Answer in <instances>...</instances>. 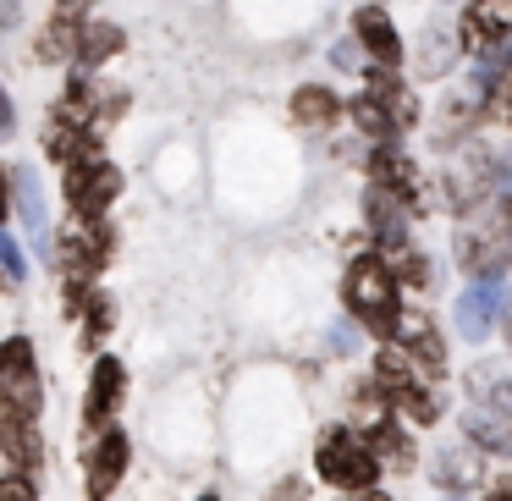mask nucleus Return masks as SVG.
Returning <instances> with one entry per match:
<instances>
[{
    "label": "nucleus",
    "mask_w": 512,
    "mask_h": 501,
    "mask_svg": "<svg viewBox=\"0 0 512 501\" xmlns=\"http://www.w3.org/2000/svg\"><path fill=\"white\" fill-rule=\"evenodd\" d=\"M369 171H375V188L397 193V199H413L419 193V171H413L408 155H397V149H375V160H369Z\"/></svg>",
    "instance_id": "obj_15"
},
{
    "label": "nucleus",
    "mask_w": 512,
    "mask_h": 501,
    "mask_svg": "<svg viewBox=\"0 0 512 501\" xmlns=\"http://www.w3.org/2000/svg\"><path fill=\"white\" fill-rule=\"evenodd\" d=\"M116 397H122V364H116V358H94V386H89V402H83V419H89L94 430L111 424Z\"/></svg>",
    "instance_id": "obj_12"
},
{
    "label": "nucleus",
    "mask_w": 512,
    "mask_h": 501,
    "mask_svg": "<svg viewBox=\"0 0 512 501\" xmlns=\"http://www.w3.org/2000/svg\"><path fill=\"white\" fill-rule=\"evenodd\" d=\"M342 298H347V309L358 314V325H364V331H375V336H397L402 309H397V276H391L386 259L358 254L353 265H347Z\"/></svg>",
    "instance_id": "obj_1"
},
{
    "label": "nucleus",
    "mask_w": 512,
    "mask_h": 501,
    "mask_svg": "<svg viewBox=\"0 0 512 501\" xmlns=\"http://www.w3.org/2000/svg\"><path fill=\"white\" fill-rule=\"evenodd\" d=\"M199 501H221V496H215V490H210V496H199Z\"/></svg>",
    "instance_id": "obj_33"
},
{
    "label": "nucleus",
    "mask_w": 512,
    "mask_h": 501,
    "mask_svg": "<svg viewBox=\"0 0 512 501\" xmlns=\"http://www.w3.org/2000/svg\"><path fill=\"white\" fill-rule=\"evenodd\" d=\"M353 34L364 39V50L375 61H402V39H397V28L386 23V12H380V6H358V17H353Z\"/></svg>",
    "instance_id": "obj_13"
},
{
    "label": "nucleus",
    "mask_w": 512,
    "mask_h": 501,
    "mask_svg": "<svg viewBox=\"0 0 512 501\" xmlns=\"http://www.w3.org/2000/svg\"><path fill=\"white\" fill-rule=\"evenodd\" d=\"M83 6H89V0H61V17H78Z\"/></svg>",
    "instance_id": "obj_31"
},
{
    "label": "nucleus",
    "mask_w": 512,
    "mask_h": 501,
    "mask_svg": "<svg viewBox=\"0 0 512 501\" xmlns=\"http://www.w3.org/2000/svg\"><path fill=\"white\" fill-rule=\"evenodd\" d=\"M397 347L413 358V369H419L424 380H430V375H441V369H446L441 331H435V325L424 320V314H402V320H397Z\"/></svg>",
    "instance_id": "obj_7"
},
{
    "label": "nucleus",
    "mask_w": 512,
    "mask_h": 501,
    "mask_svg": "<svg viewBox=\"0 0 512 501\" xmlns=\"http://www.w3.org/2000/svg\"><path fill=\"white\" fill-rule=\"evenodd\" d=\"M0 501H34V485H28L23 474H17V479H0Z\"/></svg>",
    "instance_id": "obj_27"
},
{
    "label": "nucleus",
    "mask_w": 512,
    "mask_h": 501,
    "mask_svg": "<svg viewBox=\"0 0 512 501\" xmlns=\"http://www.w3.org/2000/svg\"><path fill=\"white\" fill-rule=\"evenodd\" d=\"M507 342H512V320H507Z\"/></svg>",
    "instance_id": "obj_35"
},
{
    "label": "nucleus",
    "mask_w": 512,
    "mask_h": 501,
    "mask_svg": "<svg viewBox=\"0 0 512 501\" xmlns=\"http://www.w3.org/2000/svg\"><path fill=\"white\" fill-rule=\"evenodd\" d=\"M474 386L485 391V408L490 413H507V419H512V375H485V369H479Z\"/></svg>",
    "instance_id": "obj_24"
},
{
    "label": "nucleus",
    "mask_w": 512,
    "mask_h": 501,
    "mask_svg": "<svg viewBox=\"0 0 512 501\" xmlns=\"http://www.w3.org/2000/svg\"><path fill=\"white\" fill-rule=\"evenodd\" d=\"M0 408L23 413V419H39V408H45V386H39L34 347H28L23 336L0 342Z\"/></svg>",
    "instance_id": "obj_3"
},
{
    "label": "nucleus",
    "mask_w": 512,
    "mask_h": 501,
    "mask_svg": "<svg viewBox=\"0 0 512 501\" xmlns=\"http://www.w3.org/2000/svg\"><path fill=\"white\" fill-rule=\"evenodd\" d=\"M0 270H6V281H23L28 276V270H23V248H17L6 232H0Z\"/></svg>",
    "instance_id": "obj_26"
},
{
    "label": "nucleus",
    "mask_w": 512,
    "mask_h": 501,
    "mask_svg": "<svg viewBox=\"0 0 512 501\" xmlns=\"http://www.w3.org/2000/svg\"><path fill=\"white\" fill-rule=\"evenodd\" d=\"M50 155L61 160V166H78V160H89V155H100V144H94L83 127H72V122H56V133H50Z\"/></svg>",
    "instance_id": "obj_20"
},
{
    "label": "nucleus",
    "mask_w": 512,
    "mask_h": 501,
    "mask_svg": "<svg viewBox=\"0 0 512 501\" xmlns=\"http://www.w3.org/2000/svg\"><path fill=\"white\" fill-rule=\"evenodd\" d=\"M364 501H386V496H364Z\"/></svg>",
    "instance_id": "obj_34"
},
{
    "label": "nucleus",
    "mask_w": 512,
    "mask_h": 501,
    "mask_svg": "<svg viewBox=\"0 0 512 501\" xmlns=\"http://www.w3.org/2000/svg\"><path fill=\"white\" fill-rule=\"evenodd\" d=\"M364 441H369V452H375V463H391V468H408L413 463V441L397 430V419H391V413L369 424Z\"/></svg>",
    "instance_id": "obj_17"
},
{
    "label": "nucleus",
    "mask_w": 512,
    "mask_h": 501,
    "mask_svg": "<svg viewBox=\"0 0 512 501\" xmlns=\"http://www.w3.org/2000/svg\"><path fill=\"white\" fill-rule=\"evenodd\" d=\"M0 457H6L17 474H34V468L45 463V446H39L34 419H23V413H6V408H0Z\"/></svg>",
    "instance_id": "obj_9"
},
{
    "label": "nucleus",
    "mask_w": 512,
    "mask_h": 501,
    "mask_svg": "<svg viewBox=\"0 0 512 501\" xmlns=\"http://www.w3.org/2000/svg\"><path fill=\"white\" fill-rule=\"evenodd\" d=\"M116 50H122V28H116V23H83L78 28V61H83V72H94L100 61H111Z\"/></svg>",
    "instance_id": "obj_18"
},
{
    "label": "nucleus",
    "mask_w": 512,
    "mask_h": 501,
    "mask_svg": "<svg viewBox=\"0 0 512 501\" xmlns=\"http://www.w3.org/2000/svg\"><path fill=\"white\" fill-rule=\"evenodd\" d=\"M56 254H61V270H67L72 281H89L94 270H105V259H111V226H105V221H83V215H78V226L61 232Z\"/></svg>",
    "instance_id": "obj_5"
},
{
    "label": "nucleus",
    "mask_w": 512,
    "mask_h": 501,
    "mask_svg": "<svg viewBox=\"0 0 512 501\" xmlns=\"http://www.w3.org/2000/svg\"><path fill=\"white\" fill-rule=\"evenodd\" d=\"M127 452H133V446H127L122 430H105L100 441L89 446V496L94 501H105L116 490V479H122V468H127Z\"/></svg>",
    "instance_id": "obj_10"
},
{
    "label": "nucleus",
    "mask_w": 512,
    "mask_h": 501,
    "mask_svg": "<svg viewBox=\"0 0 512 501\" xmlns=\"http://www.w3.org/2000/svg\"><path fill=\"white\" fill-rule=\"evenodd\" d=\"M507 248H512L507 221L490 226V232H479V226H463V232H457V259H463V270H474L479 281H496V270L507 265Z\"/></svg>",
    "instance_id": "obj_6"
},
{
    "label": "nucleus",
    "mask_w": 512,
    "mask_h": 501,
    "mask_svg": "<svg viewBox=\"0 0 512 501\" xmlns=\"http://www.w3.org/2000/svg\"><path fill=\"white\" fill-rule=\"evenodd\" d=\"M12 133V100H6V94H0V138Z\"/></svg>",
    "instance_id": "obj_29"
},
{
    "label": "nucleus",
    "mask_w": 512,
    "mask_h": 501,
    "mask_svg": "<svg viewBox=\"0 0 512 501\" xmlns=\"http://www.w3.org/2000/svg\"><path fill=\"white\" fill-rule=\"evenodd\" d=\"M485 501H512V479H501V485L496 490H490V496Z\"/></svg>",
    "instance_id": "obj_30"
},
{
    "label": "nucleus",
    "mask_w": 512,
    "mask_h": 501,
    "mask_svg": "<svg viewBox=\"0 0 512 501\" xmlns=\"http://www.w3.org/2000/svg\"><path fill=\"white\" fill-rule=\"evenodd\" d=\"M314 468H320V479H331L336 490H375V479H380V463H375V452H369V441L358 430H347V424H336V430L320 435Z\"/></svg>",
    "instance_id": "obj_2"
},
{
    "label": "nucleus",
    "mask_w": 512,
    "mask_h": 501,
    "mask_svg": "<svg viewBox=\"0 0 512 501\" xmlns=\"http://www.w3.org/2000/svg\"><path fill=\"white\" fill-rule=\"evenodd\" d=\"M292 116L309 127H331L336 122V100L331 89H298V100H292Z\"/></svg>",
    "instance_id": "obj_22"
},
{
    "label": "nucleus",
    "mask_w": 512,
    "mask_h": 501,
    "mask_svg": "<svg viewBox=\"0 0 512 501\" xmlns=\"http://www.w3.org/2000/svg\"><path fill=\"white\" fill-rule=\"evenodd\" d=\"M6 210H12V199H6V182H0V221H6Z\"/></svg>",
    "instance_id": "obj_32"
},
{
    "label": "nucleus",
    "mask_w": 512,
    "mask_h": 501,
    "mask_svg": "<svg viewBox=\"0 0 512 501\" xmlns=\"http://www.w3.org/2000/svg\"><path fill=\"white\" fill-rule=\"evenodd\" d=\"M463 34L474 50H507L512 45V0H474L463 17Z\"/></svg>",
    "instance_id": "obj_8"
},
{
    "label": "nucleus",
    "mask_w": 512,
    "mask_h": 501,
    "mask_svg": "<svg viewBox=\"0 0 512 501\" xmlns=\"http://www.w3.org/2000/svg\"><path fill=\"white\" fill-rule=\"evenodd\" d=\"M446 479H457V485H468V479H474V463H468V457H452V463H446Z\"/></svg>",
    "instance_id": "obj_28"
},
{
    "label": "nucleus",
    "mask_w": 512,
    "mask_h": 501,
    "mask_svg": "<svg viewBox=\"0 0 512 501\" xmlns=\"http://www.w3.org/2000/svg\"><path fill=\"white\" fill-rule=\"evenodd\" d=\"M369 100H375L397 127H402V122H413V111H419V105L408 100V89H402V83L391 78V72H369Z\"/></svg>",
    "instance_id": "obj_19"
},
{
    "label": "nucleus",
    "mask_w": 512,
    "mask_h": 501,
    "mask_svg": "<svg viewBox=\"0 0 512 501\" xmlns=\"http://www.w3.org/2000/svg\"><path fill=\"white\" fill-rule=\"evenodd\" d=\"M78 17H56V23L39 34V61H67V56H78Z\"/></svg>",
    "instance_id": "obj_21"
},
{
    "label": "nucleus",
    "mask_w": 512,
    "mask_h": 501,
    "mask_svg": "<svg viewBox=\"0 0 512 501\" xmlns=\"http://www.w3.org/2000/svg\"><path fill=\"white\" fill-rule=\"evenodd\" d=\"M353 122L364 127L369 138H391V133H397V122H391V116L380 111V105L369 100V94H364V100H353Z\"/></svg>",
    "instance_id": "obj_25"
},
{
    "label": "nucleus",
    "mask_w": 512,
    "mask_h": 501,
    "mask_svg": "<svg viewBox=\"0 0 512 501\" xmlns=\"http://www.w3.org/2000/svg\"><path fill=\"white\" fill-rule=\"evenodd\" d=\"M375 380H380V391H386V397H408V391H419V386H430V380L419 375V369H413V358L402 353L397 342L391 347H380V358H375Z\"/></svg>",
    "instance_id": "obj_14"
},
{
    "label": "nucleus",
    "mask_w": 512,
    "mask_h": 501,
    "mask_svg": "<svg viewBox=\"0 0 512 501\" xmlns=\"http://www.w3.org/2000/svg\"><path fill=\"white\" fill-rule=\"evenodd\" d=\"M463 430H468V441H479L485 452H501V457H512V419H507V413L468 408V413H463Z\"/></svg>",
    "instance_id": "obj_16"
},
{
    "label": "nucleus",
    "mask_w": 512,
    "mask_h": 501,
    "mask_svg": "<svg viewBox=\"0 0 512 501\" xmlns=\"http://www.w3.org/2000/svg\"><path fill=\"white\" fill-rule=\"evenodd\" d=\"M12 182H17V199H23V215H28V226H34V232L45 237V199H39V182H34V171H12Z\"/></svg>",
    "instance_id": "obj_23"
},
{
    "label": "nucleus",
    "mask_w": 512,
    "mask_h": 501,
    "mask_svg": "<svg viewBox=\"0 0 512 501\" xmlns=\"http://www.w3.org/2000/svg\"><path fill=\"white\" fill-rule=\"evenodd\" d=\"M116 193H122V171H116L111 160L89 155V160H78V166H67V204L83 221H100Z\"/></svg>",
    "instance_id": "obj_4"
},
{
    "label": "nucleus",
    "mask_w": 512,
    "mask_h": 501,
    "mask_svg": "<svg viewBox=\"0 0 512 501\" xmlns=\"http://www.w3.org/2000/svg\"><path fill=\"white\" fill-rule=\"evenodd\" d=\"M496 314H501V287L496 281H474V287L457 298V331H463L468 342H485Z\"/></svg>",
    "instance_id": "obj_11"
}]
</instances>
